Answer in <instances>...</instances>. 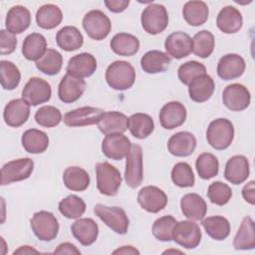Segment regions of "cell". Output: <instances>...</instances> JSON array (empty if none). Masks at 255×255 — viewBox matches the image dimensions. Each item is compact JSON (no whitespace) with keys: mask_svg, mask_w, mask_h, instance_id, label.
I'll return each instance as SVG.
<instances>
[{"mask_svg":"<svg viewBox=\"0 0 255 255\" xmlns=\"http://www.w3.org/2000/svg\"><path fill=\"white\" fill-rule=\"evenodd\" d=\"M106 81L114 90H128L135 81L134 68L127 61H115L106 70Z\"/></svg>","mask_w":255,"mask_h":255,"instance_id":"cell-1","label":"cell"},{"mask_svg":"<svg viewBox=\"0 0 255 255\" xmlns=\"http://www.w3.org/2000/svg\"><path fill=\"white\" fill-rule=\"evenodd\" d=\"M234 138L233 124L227 119L212 121L206 130V139L211 147L223 150L230 146Z\"/></svg>","mask_w":255,"mask_h":255,"instance_id":"cell-2","label":"cell"},{"mask_svg":"<svg viewBox=\"0 0 255 255\" xmlns=\"http://www.w3.org/2000/svg\"><path fill=\"white\" fill-rule=\"evenodd\" d=\"M97 188L101 194L115 196L122 184V175L117 167L108 161L99 162L96 165Z\"/></svg>","mask_w":255,"mask_h":255,"instance_id":"cell-3","label":"cell"},{"mask_svg":"<svg viewBox=\"0 0 255 255\" xmlns=\"http://www.w3.org/2000/svg\"><path fill=\"white\" fill-rule=\"evenodd\" d=\"M94 212L114 232L121 235L128 232L129 220L123 208L99 203L95 205Z\"/></svg>","mask_w":255,"mask_h":255,"instance_id":"cell-4","label":"cell"},{"mask_svg":"<svg viewBox=\"0 0 255 255\" xmlns=\"http://www.w3.org/2000/svg\"><path fill=\"white\" fill-rule=\"evenodd\" d=\"M140 22L143 30L150 35L163 32L168 25V14L166 8L158 3H151L141 13Z\"/></svg>","mask_w":255,"mask_h":255,"instance_id":"cell-5","label":"cell"},{"mask_svg":"<svg viewBox=\"0 0 255 255\" xmlns=\"http://www.w3.org/2000/svg\"><path fill=\"white\" fill-rule=\"evenodd\" d=\"M32 231L41 241L50 242L54 240L59 232V222L55 215L46 210L34 213L30 220Z\"/></svg>","mask_w":255,"mask_h":255,"instance_id":"cell-6","label":"cell"},{"mask_svg":"<svg viewBox=\"0 0 255 255\" xmlns=\"http://www.w3.org/2000/svg\"><path fill=\"white\" fill-rule=\"evenodd\" d=\"M83 28L91 39L101 41L110 34L112 23L104 12L91 10L83 18Z\"/></svg>","mask_w":255,"mask_h":255,"instance_id":"cell-7","label":"cell"},{"mask_svg":"<svg viewBox=\"0 0 255 255\" xmlns=\"http://www.w3.org/2000/svg\"><path fill=\"white\" fill-rule=\"evenodd\" d=\"M34 169V161L29 157L8 161L1 168V185L25 180L30 177Z\"/></svg>","mask_w":255,"mask_h":255,"instance_id":"cell-8","label":"cell"},{"mask_svg":"<svg viewBox=\"0 0 255 255\" xmlns=\"http://www.w3.org/2000/svg\"><path fill=\"white\" fill-rule=\"evenodd\" d=\"M126 157L125 180L130 188H136L141 184L143 179L141 146L138 144H132Z\"/></svg>","mask_w":255,"mask_h":255,"instance_id":"cell-9","label":"cell"},{"mask_svg":"<svg viewBox=\"0 0 255 255\" xmlns=\"http://www.w3.org/2000/svg\"><path fill=\"white\" fill-rule=\"evenodd\" d=\"M172 240L186 249H194L201 241V230L191 220L176 222L172 231Z\"/></svg>","mask_w":255,"mask_h":255,"instance_id":"cell-10","label":"cell"},{"mask_svg":"<svg viewBox=\"0 0 255 255\" xmlns=\"http://www.w3.org/2000/svg\"><path fill=\"white\" fill-rule=\"evenodd\" d=\"M51 96L52 89L50 84L44 79L38 77L29 79L22 91V99L33 107L47 103L50 101Z\"/></svg>","mask_w":255,"mask_h":255,"instance_id":"cell-11","label":"cell"},{"mask_svg":"<svg viewBox=\"0 0 255 255\" xmlns=\"http://www.w3.org/2000/svg\"><path fill=\"white\" fill-rule=\"evenodd\" d=\"M224 106L232 112H241L250 105L251 95L249 90L242 84L228 85L222 94Z\"/></svg>","mask_w":255,"mask_h":255,"instance_id":"cell-12","label":"cell"},{"mask_svg":"<svg viewBox=\"0 0 255 255\" xmlns=\"http://www.w3.org/2000/svg\"><path fill=\"white\" fill-rule=\"evenodd\" d=\"M137 202L145 211L157 213L166 206L167 195L160 188L153 185H147L138 191Z\"/></svg>","mask_w":255,"mask_h":255,"instance_id":"cell-13","label":"cell"},{"mask_svg":"<svg viewBox=\"0 0 255 255\" xmlns=\"http://www.w3.org/2000/svg\"><path fill=\"white\" fill-rule=\"evenodd\" d=\"M131 147L130 140L124 133L107 134L102 141L103 153L111 159L121 160L128 155Z\"/></svg>","mask_w":255,"mask_h":255,"instance_id":"cell-14","label":"cell"},{"mask_svg":"<svg viewBox=\"0 0 255 255\" xmlns=\"http://www.w3.org/2000/svg\"><path fill=\"white\" fill-rule=\"evenodd\" d=\"M104 113L105 112L99 108L82 107L65 114L63 122L66 126L71 128L91 126L98 124Z\"/></svg>","mask_w":255,"mask_h":255,"instance_id":"cell-15","label":"cell"},{"mask_svg":"<svg viewBox=\"0 0 255 255\" xmlns=\"http://www.w3.org/2000/svg\"><path fill=\"white\" fill-rule=\"evenodd\" d=\"M86 87L85 80L66 74L59 84L58 97L63 103L72 104L82 97Z\"/></svg>","mask_w":255,"mask_h":255,"instance_id":"cell-16","label":"cell"},{"mask_svg":"<svg viewBox=\"0 0 255 255\" xmlns=\"http://www.w3.org/2000/svg\"><path fill=\"white\" fill-rule=\"evenodd\" d=\"M164 48L170 58L182 59L192 52V39L188 34L176 31L166 37Z\"/></svg>","mask_w":255,"mask_h":255,"instance_id":"cell-17","label":"cell"},{"mask_svg":"<svg viewBox=\"0 0 255 255\" xmlns=\"http://www.w3.org/2000/svg\"><path fill=\"white\" fill-rule=\"evenodd\" d=\"M187 112L183 104L172 101L165 104L159 112V122L163 128L173 129L180 127L186 120Z\"/></svg>","mask_w":255,"mask_h":255,"instance_id":"cell-18","label":"cell"},{"mask_svg":"<svg viewBox=\"0 0 255 255\" xmlns=\"http://www.w3.org/2000/svg\"><path fill=\"white\" fill-rule=\"evenodd\" d=\"M244 59L238 54H227L220 58L217 64V75L224 81L241 77L245 71Z\"/></svg>","mask_w":255,"mask_h":255,"instance_id":"cell-19","label":"cell"},{"mask_svg":"<svg viewBox=\"0 0 255 255\" xmlns=\"http://www.w3.org/2000/svg\"><path fill=\"white\" fill-rule=\"evenodd\" d=\"M30 116V105L24 99L10 101L4 108L3 119L7 126L19 128L24 125Z\"/></svg>","mask_w":255,"mask_h":255,"instance_id":"cell-20","label":"cell"},{"mask_svg":"<svg viewBox=\"0 0 255 255\" xmlns=\"http://www.w3.org/2000/svg\"><path fill=\"white\" fill-rule=\"evenodd\" d=\"M249 173V161L244 155H234L225 164L224 177L232 184L237 185L243 183L248 178Z\"/></svg>","mask_w":255,"mask_h":255,"instance_id":"cell-21","label":"cell"},{"mask_svg":"<svg viewBox=\"0 0 255 255\" xmlns=\"http://www.w3.org/2000/svg\"><path fill=\"white\" fill-rule=\"evenodd\" d=\"M97 70V60L90 53H81L73 56L67 66V74L77 78L91 77Z\"/></svg>","mask_w":255,"mask_h":255,"instance_id":"cell-22","label":"cell"},{"mask_svg":"<svg viewBox=\"0 0 255 255\" xmlns=\"http://www.w3.org/2000/svg\"><path fill=\"white\" fill-rule=\"evenodd\" d=\"M196 147V138L189 131H179L172 134L167 141L168 151L179 157L188 156L193 153Z\"/></svg>","mask_w":255,"mask_h":255,"instance_id":"cell-23","label":"cell"},{"mask_svg":"<svg viewBox=\"0 0 255 255\" xmlns=\"http://www.w3.org/2000/svg\"><path fill=\"white\" fill-rule=\"evenodd\" d=\"M71 231L82 245L90 246L98 238L99 226L92 218H80L72 224Z\"/></svg>","mask_w":255,"mask_h":255,"instance_id":"cell-24","label":"cell"},{"mask_svg":"<svg viewBox=\"0 0 255 255\" xmlns=\"http://www.w3.org/2000/svg\"><path fill=\"white\" fill-rule=\"evenodd\" d=\"M214 89V81L209 75L203 74L197 76L188 85L189 98L195 103H204L211 98Z\"/></svg>","mask_w":255,"mask_h":255,"instance_id":"cell-25","label":"cell"},{"mask_svg":"<svg viewBox=\"0 0 255 255\" xmlns=\"http://www.w3.org/2000/svg\"><path fill=\"white\" fill-rule=\"evenodd\" d=\"M30 24L31 14L26 7L16 5L9 9L5 20L6 30L14 35L21 34L29 28Z\"/></svg>","mask_w":255,"mask_h":255,"instance_id":"cell-26","label":"cell"},{"mask_svg":"<svg viewBox=\"0 0 255 255\" xmlns=\"http://www.w3.org/2000/svg\"><path fill=\"white\" fill-rule=\"evenodd\" d=\"M243 18L238 9L233 6L222 8L216 18L218 29L225 34H234L242 28Z\"/></svg>","mask_w":255,"mask_h":255,"instance_id":"cell-27","label":"cell"},{"mask_svg":"<svg viewBox=\"0 0 255 255\" xmlns=\"http://www.w3.org/2000/svg\"><path fill=\"white\" fill-rule=\"evenodd\" d=\"M127 116L120 112H105L100 121L98 122V128L104 134L111 133H123L128 129Z\"/></svg>","mask_w":255,"mask_h":255,"instance_id":"cell-28","label":"cell"},{"mask_svg":"<svg viewBox=\"0 0 255 255\" xmlns=\"http://www.w3.org/2000/svg\"><path fill=\"white\" fill-rule=\"evenodd\" d=\"M180 208L183 215L190 220H201L207 212L205 200L197 193H187L180 200Z\"/></svg>","mask_w":255,"mask_h":255,"instance_id":"cell-29","label":"cell"},{"mask_svg":"<svg viewBox=\"0 0 255 255\" xmlns=\"http://www.w3.org/2000/svg\"><path fill=\"white\" fill-rule=\"evenodd\" d=\"M171 62V58L158 50L146 52L140 59V67L147 74H157L166 71Z\"/></svg>","mask_w":255,"mask_h":255,"instance_id":"cell-30","label":"cell"},{"mask_svg":"<svg viewBox=\"0 0 255 255\" xmlns=\"http://www.w3.org/2000/svg\"><path fill=\"white\" fill-rule=\"evenodd\" d=\"M21 142L27 152L37 154L44 152L48 148L49 137L46 132L40 129L30 128L22 134Z\"/></svg>","mask_w":255,"mask_h":255,"instance_id":"cell-31","label":"cell"},{"mask_svg":"<svg viewBox=\"0 0 255 255\" xmlns=\"http://www.w3.org/2000/svg\"><path fill=\"white\" fill-rule=\"evenodd\" d=\"M128 128L134 137L143 139L152 133L154 129V123L149 115L136 113L128 118Z\"/></svg>","mask_w":255,"mask_h":255,"instance_id":"cell-32","label":"cell"},{"mask_svg":"<svg viewBox=\"0 0 255 255\" xmlns=\"http://www.w3.org/2000/svg\"><path fill=\"white\" fill-rule=\"evenodd\" d=\"M56 42L59 48L64 51L72 52L80 49L84 43L82 33L74 26H65L56 35Z\"/></svg>","mask_w":255,"mask_h":255,"instance_id":"cell-33","label":"cell"},{"mask_svg":"<svg viewBox=\"0 0 255 255\" xmlns=\"http://www.w3.org/2000/svg\"><path fill=\"white\" fill-rule=\"evenodd\" d=\"M233 247L235 250H252L255 247L254 222L250 216H245L234 237Z\"/></svg>","mask_w":255,"mask_h":255,"instance_id":"cell-34","label":"cell"},{"mask_svg":"<svg viewBox=\"0 0 255 255\" xmlns=\"http://www.w3.org/2000/svg\"><path fill=\"white\" fill-rule=\"evenodd\" d=\"M110 46L116 54L128 57L137 53L139 49V41L131 34L118 33L112 38Z\"/></svg>","mask_w":255,"mask_h":255,"instance_id":"cell-35","label":"cell"},{"mask_svg":"<svg viewBox=\"0 0 255 255\" xmlns=\"http://www.w3.org/2000/svg\"><path fill=\"white\" fill-rule=\"evenodd\" d=\"M182 15L187 24L196 27L207 21L209 9L203 1H188L183 6Z\"/></svg>","mask_w":255,"mask_h":255,"instance_id":"cell-36","label":"cell"},{"mask_svg":"<svg viewBox=\"0 0 255 255\" xmlns=\"http://www.w3.org/2000/svg\"><path fill=\"white\" fill-rule=\"evenodd\" d=\"M63 181L65 186L72 191H84L90 185V175L82 167L69 166L64 170Z\"/></svg>","mask_w":255,"mask_h":255,"instance_id":"cell-37","label":"cell"},{"mask_svg":"<svg viewBox=\"0 0 255 255\" xmlns=\"http://www.w3.org/2000/svg\"><path fill=\"white\" fill-rule=\"evenodd\" d=\"M63 20V13L61 9L54 4H45L41 6L36 13L37 25L46 30L56 28Z\"/></svg>","mask_w":255,"mask_h":255,"instance_id":"cell-38","label":"cell"},{"mask_svg":"<svg viewBox=\"0 0 255 255\" xmlns=\"http://www.w3.org/2000/svg\"><path fill=\"white\" fill-rule=\"evenodd\" d=\"M47 50L46 38L40 33L29 34L22 45V54L29 61H38Z\"/></svg>","mask_w":255,"mask_h":255,"instance_id":"cell-39","label":"cell"},{"mask_svg":"<svg viewBox=\"0 0 255 255\" xmlns=\"http://www.w3.org/2000/svg\"><path fill=\"white\" fill-rule=\"evenodd\" d=\"M201 225L207 235L217 241L226 239L230 234V223L223 216H209L201 221Z\"/></svg>","mask_w":255,"mask_h":255,"instance_id":"cell-40","label":"cell"},{"mask_svg":"<svg viewBox=\"0 0 255 255\" xmlns=\"http://www.w3.org/2000/svg\"><path fill=\"white\" fill-rule=\"evenodd\" d=\"M63 65L62 55L55 49H47L45 54L36 61V68L45 75H57Z\"/></svg>","mask_w":255,"mask_h":255,"instance_id":"cell-41","label":"cell"},{"mask_svg":"<svg viewBox=\"0 0 255 255\" xmlns=\"http://www.w3.org/2000/svg\"><path fill=\"white\" fill-rule=\"evenodd\" d=\"M214 46V36L208 30L199 31L192 38V52L199 58H208L213 53Z\"/></svg>","mask_w":255,"mask_h":255,"instance_id":"cell-42","label":"cell"},{"mask_svg":"<svg viewBox=\"0 0 255 255\" xmlns=\"http://www.w3.org/2000/svg\"><path fill=\"white\" fill-rule=\"evenodd\" d=\"M195 167L199 177L202 179H210L218 174L219 162L214 154L203 152L197 156Z\"/></svg>","mask_w":255,"mask_h":255,"instance_id":"cell-43","label":"cell"},{"mask_svg":"<svg viewBox=\"0 0 255 255\" xmlns=\"http://www.w3.org/2000/svg\"><path fill=\"white\" fill-rule=\"evenodd\" d=\"M59 211L69 219H78L85 213L86 203L81 197L71 194L59 202Z\"/></svg>","mask_w":255,"mask_h":255,"instance_id":"cell-44","label":"cell"},{"mask_svg":"<svg viewBox=\"0 0 255 255\" xmlns=\"http://www.w3.org/2000/svg\"><path fill=\"white\" fill-rule=\"evenodd\" d=\"M0 74L1 86L4 90L12 91L18 87L21 80V73L14 63L2 60L0 62Z\"/></svg>","mask_w":255,"mask_h":255,"instance_id":"cell-45","label":"cell"},{"mask_svg":"<svg viewBox=\"0 0 255 255\" xmlns=\"http://www.w3.org/2000/svg\"><path fill=\"white\" fill-rule=\"evenodd\" d=\"M176 219L171 215H165L157 218L152 224V234L153 236L163 242L172 240V231L176 224Z\"/></svg>","mask_w":255,"mask_h":255,"instance_id":"cell-46","label":"cell"},{"mask_svg":"<svg viewBox=\"0 0 255 255\" xmlns=\"http://www.w3.org/2000/svg\"><path fill=\"white\" fill-rule=\"evenodd\" d=\"M171 179L179 187H192L195 182L193 170L186 162H177L172 167Z\"/></svg>","mask_w":255,"mask_h":255,"instance_id":"cell-47","label":"cell"},{"mask_svg":"<svg viewBox=\"0 0 255 255\" xmlns=\"http://www.w3.org/2000/svg\"><path fill=\"white\" fill-rule=\"evenodd\" d=\"M36 123L44 128H54L62 121V114L54 106L41 107L35 114Z\"/></svg>","mask_w":255,"mask_h":255,"instance_id":"cell-48","label":"cell"},{"mask_svg":"<svg viewBox=\"0 0 255 255\" xmlns=\"http://www.w3.org/2000/svg\"><path fill=\"white\" fill-rule=\"evenodd\" d=\"M207 196L209 200L219 206L225 205L232 197V189L226 183L221 181L212 182L207 189Z\"/></svg>","mask_w":255,"mask_h":255,"instance_id":"cell-49","label":"cell"},{"mask_svg":"<svg viewBox=\"0 0 255 255\" xmlns=\"http://www.w3.org/2000/svg\"><path fill=\"white\" fill-rule=\"evenodd\" d=\"M203 74H206V68L197 61H188L180 65L177 71L179 81L187 86L194 78Z\"/></svg>","mask_w":255,"mask_h":255,"instance_id":"cell-50","label":"cell"},{"mask_svg":"<svg viewBox=\"0 0 255 255\" xmlns=\"http://www.w3.org/2000/svg\"><path fill=\"white\" fill-rule=\"evenodd\" d=\"M17 46V38L8 30L0 32V53L1 55H9L13 53Z\"/></svg>","mask_w":255,"mask_h":255,"instance_id":"cell-51","label":"cell"},{"mask_svg":"<svg viewBox=\"0 0 255 255\" xmlns=\"http://www.w3.org/2000/svg\"><path fill=\"white\" fill-rule=\"evenodd\" d=\"M106 7L113 13H121L125 11L129 5L128 0H106Z\"/></svg>","mask_w":255,"mask_h":255,"instance_id":"cell-52","label":"cell"},{"mask_svg":"<svg viewBox=\"0 0 255 255\" xmlns=\"http://www.w3.org/2000/svg\"><path fill=\"white\" fill-rule=\"evenodd\" d=\"M254 180L248 182L242 189L243 198L250 204L254 205L255 203V188H254Z\"/></svg>","mask_w":255,"mask_h":255,"instance_id":"cell-53","label":"cell"},{"mask_svg":"<svg viewBox=\"0 0 255 255\" xmlns=\"http://www.w3.org/2000/svg\"><path fill=\"white\" fill-rule=\"evenodd\" d=\"M55 254H81L80 250L70 242L61 243L54 251Z\"/></svg>","mask_w":255,"mask_h":255,"instance_id":"cell-54","label":"cell"},{"mask_svg":"<svg viewBox=\"0 0 255 255\" xmlns=\"http://www.w3.org/2000/svg\"><path fill=\"white\" fill-rule=\"evenodd\" d=\"M113 254H139V251L132 246H122L121 248L115 250Z\"/></svg>","mask_w":255,"mask_h":255,"instance_id":"cell-55","label":"cell"},{"mask_svg":"<svg viewBox=\"0 0 255 255\" xmlns=\"http://www.w3.org/2000/svg\"><path fill=\"white\" fill-rule=\"evenodd\" d=\"M31 253H38L37 250L32 248L31 246H21L19 249L15 250L13 254H31Z\"/></svg>","mask_w":255,"mask_h":255,"instance_id":"cell-56","label":"cell"},{"mask_svg":"<svg viewBox=\"0 0 255 255\" xmlns=\"http://www.w3.org/2000/svg\"><path fill=\"white\" fill-rule=\"evenodd\" d=\"M169 252H175V253H180V254H182V252L181 251H178V250H167V251H164L163 253H169Z\"/></svg>","mask_w":255,"mask_h":255,"instance_id":"cell-57","label":"cell"}]
</instances>
